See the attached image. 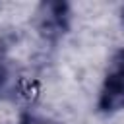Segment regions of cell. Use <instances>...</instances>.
<instances>
[{
    "instance_id": "6da1fadb",
    "label": "cell",
    "mask_w": 124,
    "mask_h": 124,
    "mask_svg": "<svg viewBox=\"0 0 124 124\" xmlns=\"http://www.w3.org/2000/svg\"><path fill=\"white\" fill-rule=\"evenodd\" d=\"M72 23V6L66 0H46L37 6L35 29L46 43H58Z\"/></svg>"
},
{
    "instance_id": "7a4b0ae2",
    "label": "cell",
    "mask_w": 124,
    "mask_h": 124,
    "mask_svg": "<svg viewBox=\"0 0 124 124\" xmlns=\"http://www.w3.org/2000/svg\"><path fill=\"white\" fill-rule=\"evenodd\" d=\"M97 108L105 114H112L124 108V48L118 50L110 62V70L107 72L99 91Z\"/></svg>"
},
{
    "instance_id": "3957f363",
    "label": "cell",
    "mask_w": 124,
    "mask_h": 124,
    "mask_svg": "<svg viewBox=\"0 0 124 124\" xmlns=\"http://www.w3.org/2000/svg\"><path fill=\"white\" fill-rule=\"evenodd\" d=\"M21 91V81L17 78V72L2 52H0V99L2 101H14Z\"/></svg>"
},
{
    "instance_id": "277c9868",
    "label": "cell",
    "mask_w": 124,
    "mask_h": 124,
    "mask_svg": "<svg viewBox=\"0 0 124 124\" xmlns=\"http://www.w3.org/2000/svg\"><path fill=\"white\" fill-rule=\"evenodd\" d=\"M17 124H58V122L50 116H45V114H39V112H33V110H23L19 114Z\"/></svg>"
},
{
    "instance_id": "5b68a950",
    "label": "cell",
    "mask_w": 124,
    "mask_h": 124,
    "mask_svg": "<svg viewBox=\"0 0 124 124\" xmlns=\"http://www.w3.org/2000/svg\"><path fill=\"white\" fill-rule=\"evenodd\" d=\"M120 23H122V25H124V6H122V8H120Z\"/></svg>"
}]
</instances>
